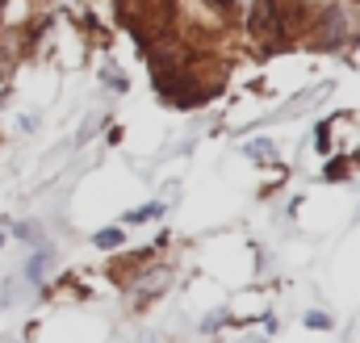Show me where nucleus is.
Instances as JSON below:
<instances>
[{"mask_svg": "<svg viewBox=\"0 0 360 343\" xmlns=\"http://www.w3.org/2000/svg\"><path fill=\"white\" fill-rule=\"evenodd\" d=\"M46 259H51V247H46V252H38V256L30 259V268H25V276H30V280H42V268H46Z\"/></svg>", "mask_w": 360, "mask_h": 343, "instance_id": "nucleus-5", "label": "nucleus"}, {"mask_svg": "<svg viewBox=\"0 0 360 343\" xmlns=\"http://www.w3.org/2000/svg\"><path fill=\"white\" fill-rule=\"evenodd\" d=\"M323 34H314V46H340L344 42V13L340 8H327L323 21H319Z\"/></svg>", "mask_w": 360, "mask_h": 343, "instance_id": "nucleus-2", "label": "nucleus"}, {"mask_svg": "<svg viewBox=\"0 0 360 343\" xmlns=\"http://www.w3.org/2000/svg\"><path fill=\"white\" fill-rule=\"evenodd\" d=\"M306 327H310V331H327V327H331V318H327L323 310H310V314H306Z\"/></svg>", "mask_w": 360, "mask_h": 343, "instance_id": "nucleus-7", "label": "nucleus"}, {"mask_svg": "<svg viewBox=\"0 0 360 343\" xmlns=\"http://www.w3.org/2000/svg\"><path fill=\"white\" fill-rule=\"evenodd\" d=\"M248 155H252L256 164H264V168H276V147H272L269 138H252V143H248Z\"/></svg>", "mask_w": 360, "mask_h": 343, "instance_id": "nucleus-4", "label": "nucleus"}, {"mask_svg": "<svg viewBox=\"0 0 360 343\" xmlns=\"http://www.w3.org/2000/svg\"><path fill=\"white\" fill-rule=\"evenodd\" d=\"M122 239H126V235H122L117 226H109V231L96 235V247H122Z\"/></svg>", "mask_w": 360, "mask_h": 343, "instance_id": "nucleus-6", "label": "nucleus"}, {"mask_svg": "<svg viewBox=\"0 0 360 343\" xmlns=\"http://www.w3.org/2000/svg\"><path fill=\"white\" fill-rule=\"evenodd\" d=\"M248 30H252V34H260V38H269L272 30H276V17H272V0H260V4L252 8V17H248Z\"/></svg>", "mask_w": 360, "mask_h": 343, "instance_id": "nucleus-3", "label": "nucleus"}, {"mask_svg": "<svg viewBox=\"0 0 360 343\" xmlns=\"http://www.w3.org/2000/svg\"><path fill=\"white\" fill-rule=\"evenodd\" d=\"M0 243H4V235H0Z\"/></svg>", "mask_w": 360, "mask_h": 343, "instance_id": "nucleus-9", "label": "nucleus"}, {"mask_svg": "<svg viewBox=\"0 0 360 343\" xmlns=\"http://www.w3.org/2000/svg\"><path fill=\"white\" fill-rule=\"evenodd\" d=\"M218 4H222V8H226V4H231V0H218Z\"/></svg>", "mask_w": 360, "mask_h": 343, "instance_id": "nucleus-8", "label": "nucleus"}, {"mask_svg": "<svg viewBox=\"0 0 360 343\" xmlns=\"http://www.w3.org/2000/svg\"><path fill=\"white\" fill-rule=\"evenodd\" d=\"M155 84H160V92H164L172 105H201V92L188 84L180 72H155Z\"/></svg>", "mask_w": 360, "mask_h": 343, "instance_id": "nucleus-1", "label": "nucleus"}]
</instances>
